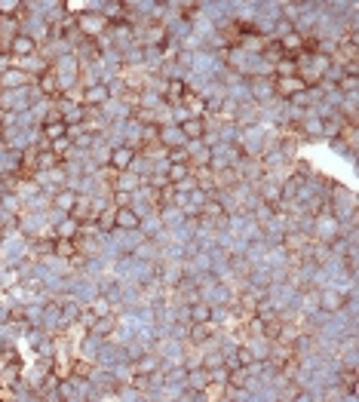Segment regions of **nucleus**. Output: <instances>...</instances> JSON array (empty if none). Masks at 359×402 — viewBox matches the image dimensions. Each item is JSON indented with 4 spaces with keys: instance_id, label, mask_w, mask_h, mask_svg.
<instances>
[{
    "instance_id": "nucleus-6",
    "label": "nucleus",
    "mask_w": 359,
    "mask_h": 402,
    "mask_svg": "<svg viewBox=\"0 0 359 402\" xmlns=\"http://www.w3.org/2000/svg\"><path fill=\"white\" fill-rule=\"evenodd\" d=\"M108 98H111V83L92 80V83H87V87H83L80 105H87V107H105Z\"/></svg>"
},
{
    "instance_id": "nucleus-1",
    "label": "nucleus",
    "mask_w": 359,
    "mask_h": 402,
    "mask_svg": "<svg viewBox=\"0 0 359 402\" xmlns=\"http://www.w3.org/2000/svg\"><path fill=\"white\" fill-rule=\"evenodd\" d=\"M353 301V292L344 289H319L316 295V311H323L325 316H338L344 307Z\"/></svg>"
},
{
    "instance_id": "nucleus-22",
    "label": "nucleus",
    "mask_w": 359,
    "mask_h": 402,
    "mask_svg": "<svg viewBox=\"0 0 359 402\" xmlns=\"http://www.w3.org/2000/svg\"><path fill=\"white\" fill-rule=\"evenodd\" d=\"M89 311L96 313V316L114 313V307H111V298H108V295H92V304H89Z\"/></svg>"
},
{
    "instance_id": "nucleus-27",
    "label": "nucleus",
    "mask_w": 359,
    "mask_h": 402,
    "mask_svg": "<svg viewBox=\"0 0 359 402\" xmlns=\"http://www.w3.org/2000/svg\"><path fill=\"white\" fill-rule=\"evenodd\" d=\"M288 3H295V6H307L310 0H288Z\"/></svg>"
},
{
    "instance_id": "nucleus-3",
    "label": "nucleus",
    "mask_w": 359,
    "mask_h": 402,
    "mask_svg": "<svg viewBox=\"0 0 359 402\" xmlns=\"http://www.w3.org/2000/svg\"><path fill=\"white\" fill-rule=\"evenodd\" d=\"M74 25L80 31V37H101L108 31V19L101 13H80L74 15Z\"/></svg>"
},
{
    "instance_id": "nucleus-2",
    "label": "nucleus",
    "mask_w": 359,
    "mask_h": 402,
    "mask_svg": "<svg viewBox=\"0 0 359 402\" xmlns=\"http://www.w3.org/2000/svg\"><path fill=\"white\" fill-rule=\"evenodd\" d=\"M310 243H314V237H310L304 228H288V230H286V237H283V252L288 255V258L301 261L304 255H307Z\"/></svg>"
},
{
    "instance_id": "nucleus-19",
    "label": "nucleus",
    "mask_w": 359,
    "mask_h": 402,
    "mask_svg": "<svg viewBox=\"0 0 359 402\" xmlns=\"http://www.w3.org/2000/svg\"><path fill=\"white\" fill-rule=\"evenodd\" d=\"M80 313H83V304L80 301H68V304H61V326H77L80 322Z\"/></svg>"
},
{
    "instance_id": "nucleus-21",
    "label": "nucleus",
    "mask_w": 359,
    "mask_h": 402,
    "mask_svg": "<svg viewBox=\"0 0 359 402\" xmlns=\"http://www.w3.org/2000/svg\"><path fill=\"white\" fill-rule=\"evenodd\" d=\"M80 234V221L74 218V215H65V218H61L59 224H56V237H77Z\"/></svg>"
},
{
    "instance_id": "nucleus-8",
    "label": "nucleus",
    "mask_w": 359,
    "mask_h": 402,
    "mask_svg": "<svg viewBox=\"0 0 359 402\" xmlns=\"http://www.w3.org/2000/svg\"><path fill=\"white\" fill-rule=\"evenodd\" d=\"M34 52H41V43L28 31H19L10 40V59H25V56H34Z\"/></svg>"
},
{
    "instance_id": "nucleus-18",
    "label": "nucleus",
    "mask_w": 359,
    "mask_h": 402,
    "mask_svg": "<svg viewBox=\"0 0 359 402\" xmlns=\"http://www.w3.org/2000/svg\"><path fill=\"white\" fill-rule=\"evenodd\" d=\"M80 249H77V239L71 237H56L52 239V255L56 258H71V255H77Z\"/></svg>"
},
{
    "instance_id": "nucleus-5",
    "label": "nucleus",
    "mask_w": 359,
    "mask_h": 402,
    "mask_svg": "<svg viewBox=\"0 0 359 402\" xmlns=\"http://www.w3.org/2000/svg\"><path fill=\"white\" fill-rule=\"evenodd\" d=\"M218 338V322L215 320H206V322H191L187 326V341L193 347H209Z\"/></svg>"
},
{
    "instance_id": "nucleus-9",
    "label": "nucleus",
    "mask_w": 359,
    "mask_h": 402,
    "mask_svg": "<svg viewBox=\"0 0 359 402\" xmlns=\"http://www.w3.org/2000/svg\"><path fill=\"white\" fill-rule=\"evenodd\" d=\"M68 135V123L59 117V111H52L46 120H41V138L43 142H59Z\"/></svg>"
},
{
    "instance_id": "nucleus-13",
    "label": "nucleus",
    "mask_w": 359,
    "mask_h": 402,
    "mask_svg": "<svg viewBox=\"0 0 359 402\" xmlns=\"http://www.w3.org/2000/svg\"><path fill=\"white\" fill-rule=\"evenodd\" d=\"M77 203H80V194H77V188H59L56 197H52V209H59L61 215H71Z\"/></svg>"
},
{
    "instance_id": "nucleus-23",
    "label": "nucleus",
    "mask_w": 359,
    "mask_h": 402,
    "mask_svg": "<svg viewBox=\"0 0 359 402\" xmlns=\"http://www.w3.org/2000/svg\"><path fill=\"white\" fill-rule=\"evenodd\" d=\"M356 87H359V74H344L338 80V89L344 92V96H356Z\"/></svg>"
},
{
    "instance_id": "nucleus-12",
    "label": "nucleus",
    "mask_w": 359,
    "mask_h": 402,
    "mask_svg": "<svg viewBox=\"0 0 359 402\" xmlns=\"http://www.w3.org/2000/svg\"><path fill=\"white\" fill-rule=\"evenodd\" d=\"M28 83H34V77L25 74L22 68H3L0 71V89H19V87H28Z\"/></svg>"
},
{
    "instance_id": "nucleus-20",
    "label": "nucleus",
    "mask_w": 359,
    "mask_h": 402,
    "mask_svg": "<svg viewBox=\"0 0 359 402\" xmlns=\"http://www.w3.org/2000/svg\"><path fill=\"white\" fill-rule=\"evenodd\" d=\"M191 172H193V166H191V163H166V181H169V184L184 181Z\"/></svg>"
},
{
    "instance_id": "nucleus-4",
    "label": "nucleus",
    "mask_w": 359,
    "mask_h": 402,
    "mask_svg": "<svg viewBox=\"0 0 359 402\" xmlns=\"http://www.w3.org/2000/svg\"><path fill=\"white\" fill-rule=\"evenodd\" d=\"M114 224L120 234H135L142 230V212L135 206H114Z\"/></svg>"
},
{
    "instance_id": "nucleus-11",
    "label": "nucleus",
    "mask_w": 359,
    "mask_h": 402,
    "mask_svg": "<svg viewBox=\"0 0 359 402\" xmlns=\"http://www.w3.org/2000/svg\"><path fill=\"white\" fill-rule=\"evenodd\" d=\"M335 237H341V224L338 218H314V239L316 243H332Z\"/></svg>"
},
{
    "instance_id": "nucleus-15",
    "label": "nucleus",
    "mask_w": 359,
    "mask_h": 402,
    "mask_svg": "<svg viewBox=\"0 0 359 402\" xmlns=\"http://www.w3.org/2000/svg\"><path fill=\"white\" fill-rule=\"evenodd\" d=\"M117 326H120V320H117V311L114 313H105V316H96V322L87 329V332H92V335H98L101 341L105 338H111L114 332H117Z\"/></svg>"
},
{
    "instance_id": "nucleus-7",
    "label": "nucleus",
    "mask_w": 359,
    "mask_h": 402,
    "mask_svg": "<svg viewBox=\"0 0 359 402\" xmlns=\"http://www.w3.org/2000/svg\"><path fill=\"white\" fill-rule=\"evenodd\" d=\"M135 160H138V148L135 144H117V148L108 154V163H111L117 172H123V169H132L135 166Z\"/></svg>"
},
{
    "instance_id": "nucleus-14",
    "label": "nucleus",
    "mask_w": 359,
    "mask_h": 402,
    "mask_svg": "<svg viewBox=\"0 0 359 402\" xmlns=\"http://www.w3.org/2000/svg\"><path fill=\"white\" fill-rule=\"evenodd\" d=\"M206 320H215V307L206 298L191 301L187 304V322H206Z\"/></svg>"
},
{
    "instance_id": "nucleus-17",
    "label": "nucleus",
    "mask_w": 359,
    "mask_h": 402,
    "mask_svg": "<svg viewBox=\"0 0 359 402\" xmlns=\"http://www.w3.org/2000/svg\"><path fill=\"white\" fill-rule=\"evenodd\" d=\"M187 92V83L178 80V77H173V80H166V89H163V98H166V105H182Z\"/></svg>"
},
{
    "instance_id": "nucleus-10",
    "label": "nucleus",
    "mask_w": 359,
    "mask_h": 402,
    "mask_svg": "<svg viewBox=\"0 0 359 402\" xmlns=\"http://www.w3.org/2000/svg\"><path fill=\"white\" fill-rule=\"evenodd\" d=\"M178 129H182V135L187 142H203V138H209V123L206 117H187L178 123Z\"/></svg>"
},
{
    "instance_id": "nucleus-24",
    "label": "nucleus",
    "mask_w": 359,
    "mask_h": 402,
    "mask_svg": "<svg viewBox=\"0 0 359 402\" xmlns=\"http://www.w3.org/2000/svg\"><path fill=\"white\" fill-rule=\"evenodd\" d=\"M71 375H74V378H80V381H89V378H92V366H89L87 359H74Z\"/></svg>"
},
{
    "instance_id": "nucleus-25",
    "label": "nucleus",
    "mask_w": 359,
    "mask_h": 402,
    "mask_svg": "<svg viewBox=\"0 0 359 402\" xmlns=\"http://www.w3.org/2000/svg\"><path fill=\"white\" fill-rule=\"evenodd\" d=\"M25 0H0V15H15Z\"/></svg>"
},
{
    "instance_id": "nucleus-16",
    "label": "nucleus",
    "mask_w": 359,
    "mask_h": 402,
    "mask_svg": "<svg viewBox=\"0 0 359 402\" xmlns=\"http://www.w3.org/2000/svg\"><path fill=\"white\" fill-rule=\"evenodd\" d=\"M261 59H264V65H279V61L286 59V50H283V43H279V37H273V40L264 43V50H261Z\"/></svg>"
},
{
    "instance_id": "nucleus-26",
    "label": "nucleus",
    "mask_w": 359,
    "mask_h": 402,
    "mask_svg": "<svg viewBox=\"0 0 359 402\" xmlns=\"http://www.w3.org/2000/svg\"><path fill=\"white\" fill-rule=\"evenodd\" d=\"M34 255H52V239H34Z\"/></svg>"
}]
</instances>
